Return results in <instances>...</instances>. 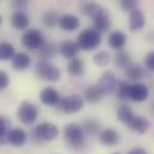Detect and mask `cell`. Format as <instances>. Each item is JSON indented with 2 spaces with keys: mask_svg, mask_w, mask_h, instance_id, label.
I'll list each match as a JSON object with an SVG mask.
<instances>
[{
  "mask_svg": "<svg viewBox=\"0 0 154 154\" xmlns=\"http://www.w3.org/2000/svg\"><path fill=\"white\" fill-rule=\"evenodd\" d=\"M112 61H114V65L117 68H124L125 69L131 63V56L127 50L121 49V50H117Z\"/></svg>",
  "mask_w": 154,
  "mask_h": 154,
  "instance_id": "cell-26",
  "label": "cell"
},
{
  "mask_svg": "<svg viewBox=\"0 0 154 154\" xmlns=\"http://www.w3.org/2000/svg\"><path fill=\"white\" fill-rule=\"evenodd\" d=\"M44 42V35L38 29H26L22 35V44L29 50H38Z\"/></svg>",
  "mask_w": 154,
  "mask_h": 154,
  "instance_id": "cell-7",
  "label": "cell"
},
{
  "mask_svg": "<svg viewBox=\"0 0 154 154\" xmlns=\"http://www.w3.org/2000/svg\"><path fill=\"white\" fill-rule=\"evenodd\" d=\"M110 61H111V55L106 50L97 51L93 55V63L97 67H105V66H108L110 63Z\"/></svg>",
  "mask_w": 154,
  "mask_h": 154,
  "instance_id": "cell-30",
  "label": "cell"
},
{
  "mask_svg": "<svg viewBox=\"0 0 154 154\" xmlns=\"http://www.w3.org/2000/svg\"><path fill=\"white\" fill-rule=\"evenodd\" d=\"M149 125H151V123H149V121L146 117L135 115V117L131 119V122L127 127L130 130H133V131H135V133H137L140 135H143L149 129Z\"/></svg>",
  "mask_w": 154,
  "mask_h": 154,
  "instance_id": "cell-20",
  "label": "cell"
},
{
  "mask_svg": "<svg viewBox=\"0 0 154 154\" xmlns=\"http://www.w3.org/2000/svg\"><path fill=\"white\" fill-rule=\"evenodd\" d=\"M108 43L111 49L121 50L127 44V35L121 30H115V31L110 32V35L108 37Z\"/></svg>",
  "mask_w": 154,
  "mask_h": 154,
  "instance_id": "cell-21",
  "label": "cell"
},
{
  "mask_svg": "<svg viewBox=\"0 0 154 154\" xmlns=\"http://www.w3.org/2000/svg\"><path fill=\"white\" fill-rule=\"evenodd\" d=\"M85 104V99L78 94H69L60 100V103L56 105L57 110L67 114V115H73L79 112Z\"/></svg>",
  "mask_w": 154,
  "mask_h": 154,
  "instance_id": "cell-6",
  "label": "cell"
},
{
  "mask_svg": "<svg viewBox=\"0 0 154 154\" xmlns=\"http://www.w3.org/2000/svg\"><path fill=\"white\" fill-rule=\"evenodd\" d=\"M59 14L54 11H47L42 16V24L48 29H54L59 25Z\"/></svg>",
  "mask_w": 154,
  "mask_h": 154,
  "instance_id": "cell-29",
  "label": "cell"
},
{
  "mask_svg": "<svg viewBox=\"0 0 154 154\" xmlns=\"http://www.w3.org/2000/svg\"><path fill=\"white\" fill-rule=\"evenodd\" d=\"M10 5L16 11H24L28 6V0H11Z\"/></svg>",
  "mask_w": 154,
  "mask_h": 154,
  "instance_id": "cell-35",
  "label": "cell"
},
{
  "mask_svg": "<svg viewBox=\"0 0 154 154\" xmlns=\"http://www.w3.org/2000/svg\"><path fill=\"white\" fill-rule=\"evenodd\" d=\"M130 86L131 84L122 80V81H118L117 84V87H116V96L118 99H122V100H125V99H129L130 97Z\"/></svg>",
  "mask_w": 154,
  "mask_h": 154,
  "instance_id": "cell-31",
  "label": "cell"
},
{
  "mask_svg": "<svg viewBox=\"0 0 154 154\" xmlns=\"http://www.w3.org/2000/svg\"><path fill=\"white\" fill-rule=\"evenodd\" d=\"M79 6H80V11L85 16L91 17V18H94L96 16H98L99 13H102L105 10L100 4H98L93 0H81Z\"/></svg>",
  "mask_w": 154,
  "mask_h": 154,
  "instance_id": "cell-18",
  "label": "cell"
},
{
  "mask_svg": "<svg viewBox=\"0 0 154 154\" xmlns=\"http://www.w3.org/2000/svg\"><path fill=\"white\" fill-rule=\"evenodd\" d=\"M146 25V17L140 8L129 12V30L131 32L141 31Z\"/></svg>",
  "mask_w": 154,
  "mask_h": 154,
  "instance_id": "cell-10",
  "label": "cell"
},
{
  "mask_svg": "<svg viewBox=\"0 0 154 154\" xmlns=\"http://www.w3.org/2000/svg\"><path fill=\"white\" fill-rule=\"evenodd\" d=\"M10 85V77L5 71H0V91L5 90Z\"/></svg>",
  "mask_w": 154,
  "mask_h": 154,
  "instance_id": "cell-36",
  "label": "cell"
},
{
  "mask_svg": "<svg viewBox=\"0 0 154 154\" xmlns=\"http://www.w3.org/2000/svg\"><path fill=\"white\" fill-rule=\"evenodd\" d=\"M143 63H145V67H146L148 71L154 72V50L146 54L145 60H143Z\"/></svg>",
  "mask_w": 154,
  "mask_h": 154,
  "instance_id": "cell-34",
  "label": "cell"
},
{
  "mask_svg": "<svg viewBox=\"0 0 154 154\" xmlns=\"http://www.w3.org/2000/svg\"><path fill=\"white\" fill-rule=\"evenodd\" d=\"M148 69L137 63H130L127 68H125V77L130 80H134V81H139L143 78L148 77Z\"/></svg>",
  "mask_w": 154,
  "mask_h": 154,
  "instance_id": "cell-22",
  "label": "cell"
},
{
  "mask_svg": "<svg viewBox=\"0 0 154 154\" xmlns=\"http://www.w3.org/2000/svg\"><path fill=\"white\" fill-rule=\"evenodd\" d=\"M117 84H118V80L115 74L111 71H106L100 75L96 85L98 86V88L102 91L103 94H111V93H115Z\"/></svg>",
  "mask_w": 154,
  "mask_h": 154,
  "instance_id": "cell-8",
  "label": "cell"
},
{
  "mask_svg": "<svg viewBox=\"0 0 154 154\" xmlns=\"http://www.w3.org/2000/svg\"><path fill=\"white\" fill-rule=\"evenodd\" d=\"M139 0H119V6L125 12H131L133 10L137 8Z\"/></svg>",
  "mask_w": 154,
  "mask_h": 154,
  "instance_id": "cell-33",
  "label": "cell"
},
{
  "mask_svg": "<svg viewBox=\"0 0 154 154\" xmlns=\"http://www.w3.org/2000/svg\"><path fill=\"white\" fill-rule=\"evenodd\" d=\"M148 96H149V90L145 84L139 81H135L134 84H131L129 99H131L135 103H142L148 98Z\"/></svg>",
  "mask_w": 154,
  "mask_h": 154,
  "instance_id": "cell-11",
  "label": "cell"
},
{
  "mask_svg": "<svg viewBox=\"0 0 154 154\" xmlns=\"http://www.w3.org/2000/svg\"><path fill=\"white\" fill-rule=\"evenodd\" d=\"M7 142L14 147H22L28 140V134L22 128H12L6 134Z\"/></svg>",
  "mask_w": 154,
  "mask_h": 154,
  "instance_id": "cell-12",
  "label": "cell"
},
{
  "mask_svg": "<svg viewBox=\"0 0 154 154\" xmlns=\"http://www.w3.org/2000/svg\"><path fill=\"white\" fill-rule=\"evenodd\" d=\"M1 24H2V16L0 14V25H1Z\"/></svg>",
  "mask_w": 154,
  "mask_h": 154,
  "instance_id": "cell-40",
  "label": "cell"
},
{
  "mask_svg": "<svg viewBox=\"0 0 154 154\" xmlns=\"http://www.w3.org/2000/svg\"><path fill=\"white\" fill-rule=\"evenodd\" d=\"M82 128L86 131V134H91V135L99 134V131H100V122L98 119H96V118H87V119L84 121Z\"/></svg>",
  "mask_w": 154,
  "mask_h": 154,
  "instance_id": "cell-32",
  "label": "cell"
},
{
  "mask_svg": "<svg viewBox=\"0 0 154 154\" xmlns=\"http://www.w3.org/2000/svg\"><path fill=\"white\" fill-rule=\"evenodd\" d=\"M59 26L63 31H68V32L75 31L80 26V19L75 14H72V13L62 14L60 16V19H59Z\"/></svg>",
  "mask_w": 154,
  "mask_h": 154,
  "instance_id": "cell-17",
  "label": "cell"
},
{
  "mask_svg": "<svg viewBox=\"0 0 154 154\" xmlns=\"http://www.w3.org/2000/svg\"><path fill=\"white\" fill-rule=\"evenodd\" d=\"M66 69H67L68 74L72 77H81L85 73V65L81 59L74 57V59L69 60V62L66 66Z\"/></svg>",
  "mask_w": 154,
  "mask_h": 154,
  "instance_id": "cell-23",
  "label": "cell"
},
{
  "mask_svg": "<svg viewBox=\"0 0 154 154\" xmlns=\"http://www.w3.org/2000/svg\"><path fill=\"white\" fill-rule=\"evenodd\" d=\"M30 65H31V57L28 53H24V51L16 53L11 60V66L17 72L26 71L30 67Z\"/></svg>",
  "mask_w": 154,
  "mask_h": 154,
  "instance_id": "cell-15",
  "label": "cell"
},
{
  "mask_svg": "<svg viewBox=\"0 0 154 154\" xmlns=\"http://www.w3.org/2000/svg\"><path fill=\"white\" fill-rule=\"evenodd\" d=\"M16 54V48L10 42H0V61H10Z\"/></svg>",
  "mask_w": 154,
  "mask_h": 154,
  "instance_id": "cell-28",
  "label": "cell"
},
{
  "mask_svg": "<svg viewBox=\"0 0 154 154\" xmlns=\"http://www.w3.org/2000/svg\"><path fill=\"white\" fill-rule=\"evenodd\" d=\"M6 142H7V139L5 136H0V146L1 145H5Z\"/></svg>",
  "mask_w": 154,
  "mask_h": 154,
  "instance_id": "cell-39",
  "label": "cell"
},
{
  "mask_svg": "<svg viewBox=\"0 0 154 154\" xmlns=\"http://www.w3.org/2000/svg\"><path fill=\"white\" fill-rule=\"evenodd\" d=\"M59 51V48L53 42H44V44L38 49V56L41 60H50L53 59L56 53Z\"/></svg>",
  "mask_w": 154,
  "mask_h": 154,
  "instance_id": "cell-24",
  "label": "cell"
},
{
  "mask_svg": "<svg viewBox=\"0 0 154 154\" xmlns=\"http://www.w3.org/2000/svg\"><path fill=\"white\" fill-rule=\"evenodd\" d=\"M38 109L37 106L31 103V102H28V100H24L19 104L18 109H17V117L18 119L25 124V125H31L34 124L37 118H38Z\"/></svg>",
  "mask_w": 154,
  "mask_h": 154,
  "instance_id": "cell-5",
  "label": "cell"
},
{
  "mask_svg": "<svg viewBox=\"0 0 154 154\" xmlns=\"http://www.w3.org/2000/svg\"><path fill=\"white\" fill-rule=\"evenodd\" d=\"M63 137L66 145L72 149H81L86 142V131L82 125L75 122H71L66 124L63 128Z\"/></svg>",
  "mask_w": 154,
  "mask_h": 154,
  "instance_id": "cell-1",
  "label": "cell"
},
{
  "mask_svg": "<svg viewBox=\"0 0 154 154\" xmlns=\"http://www.w3.org/2000/svg\"><path fill=\"white\" fill-rule=\"evenodd\" d=\"M128 154H148L147 153V151L146 149H143V148H141V147H135V148H133V149H130Z\"/></svg>",
  "mask_w": 154,
  "mask_h": 154,
  "instance_id": "cell-38",
  "label": "cell"
},
{
  "mask_svg": "<svg viewBox=\"0 0 154 154\" xmlns=\"http://www.w3.org/2000/svg\"><path fill=\"white\" fill-rule=\"evenodd\" d=\"M98 137H99V141L104 146H108V147H112V146L118 145L119 139H121L119 133L112 128H106V129L100 130L98 134Z\"/></svg>",
  "mask_w": 154,
  "mask_h": 154,
  "instance_id": "cell-16",
  "label": "cell"
},
{
  "mask_svg": "<svg viewBox=\"0 0 154 154\" xmlns=\"http://www.w3.org/2000/svg\"><path fill=\"white\" fill-rule=\"evenodd\" d=\"M112 154H122V153H112Z\"/></svg>",
  "mask_w": 154,
  "mask_h": 154,
  "instance_id": "cell-41",
  "label": "cell"
},
{
  "mask_svg": "<svg viewBox=\"0 0 154 154\" xmlns=\"http://www.w3.org/2000/svg\"><path fill=\"white\" fill-rule=\"evenodd\" d=\"M7 124H8V121L4 117V116L0 115V136H5L7 134Z\"/></svg>",
  "mask_w": 154,
  "mask_h": 154,
  "instance_id": "cell-37",
  "label": "cell"
},
{
  "mask_svg": "<svg viewBox=\"0 0 154 154\" xmlns=\"http://www.w3.org/2000/svg\"><path fill=\"white\" fill-rule=\"evenodd\" d=\"M10 24L16 30H26L30 25V18L24 11H14L10 17Z\"/></svg>",
  "mask_w": 154,
  "mask_h": 154,
  "instance_id": "cell-13",
  "label": "cell"
},
{
  "mask_svg": "<svg viewBox=\"0 0 154 154\" xmlns=\"http://www.w3.org/2000/svg\"><path fill=\"white\" fill-rule=\"evenodd\" d=\"M135 115L136 114L127 105H119L117 108V118L125 125H128L131 122V119L135 117Z\"/></svg>",
  "mask_w": 154,
  "mask_h": 154,
  "instance_id": "cell-27",
  "label": "cell"
},
{
  "mask_svg": "<svg viewBox=\"0 0 154 154\" xmlns=\"http://www.w3.org/2000/svg\"><path fill=\"white\" fill-rule=\"evenodd\" d=\"M84 96H85V100L87 103L96 104V103H98L102 99V97L104 94L102 93V91L98 88L97 85H90V86L86 87V90L84 92Z\"/></svg>",
  "mask_w": 154,
  "mask_h": 154,
  "instance_id": "cell-25",
  "label": "cell"
},
{
  "mask_svg": "<svg viewBox=\"0 0 154 154\" xmlns=\"http://www.w3.org/2000/svg\"><path fill=\"white\" fill-rule=\"evenodd\" d=\"M79 48L85 51H92L97 49L102 43V34L94 28L84 29L77 37Z\"/></svg>",
  "mask_w": 154,
  "mask_h": 154,
  "instance_id": "cell-2",
  "label": "cell"
},
{
  "mask_svg": "<svg viewBox=\"0 0 154 154\" xmlns=\"http://www.w3.org/2000/svg\"><path fill=\"white\" fill-rule=\"evenodd\" d=\"M92 20H93V28L97 31H99L100 34L108 32L111 28V18H110V13L108 12L106 8L102 13H99L98 16L92 18Z\"/></svg>",
  "mask_w": 154,
  "mask_h": 154,
  "instance_id": "cell-14",
  "label": "cell"
},
{
  "mask_svg": "<svg viewBox=\"0 0 154 154\" xmlns=\"http://www.w3.org/2000/svg\"><path fill=\"white\" fill-rule=\"evenodd\" d=\"M35 75L50 82H56L61 78V71L54 66L50 60H39L35 66Z\"/></svg>",
  "mask_w": 154,
  "mask_h": 154,
  "instance_id": "cell-4",
  "label": "cell"
},
{
  "mask_svg": "<svg viewBox=\"0 0 154 154\" xmlns=\"http://www.w3.org/2000/svg\"><path fill=\"white\" fill-rule=\"evenodd\" d=\"M61 99H62L61 93L51 86L44 87L39 92V100H41L42 104H44L47 106H56L60 103Z\"/></svg>",
  "mask_w": 154,
  "mask_h": 154,
  "instance_id": "cell-9",
  "label": "cell"
},
{
  "mask_svg": "<svg viewBox=\"0 0 154 154\" xmlns=\"http://www.w3.org/2000/svg\"><path fill=\"white\" fill-rule=\"evenodd\" d=\"M60 134V129L51 122H41L32 130V139L35 142L42 143L55 140Z\"/></svg>",
  "mask_w": 154,
  "mask_h": 154,
  "instance_id": "cell-3",
  "label": "cell"
},
{
  "mask_svg": "<svg viewBox=\"0 0 154 154\" xmlns=\"http://www.w3.org/2000/svg\"><path fill=\"white\" fill-rule=\"evenodd\" d=\"M79 50H80V48H79V45H78L77 41L74 42V41H71V39L63 41V42L60 44V47H59L60 54H61L63 57L68 59V60H72V59H74V57H78Z\"/></svg>",
  "mask_w": 154,
  "mask_h": 154,
  "instance_id": "cell-19",
  "label": "cell"
}]
</instances>
